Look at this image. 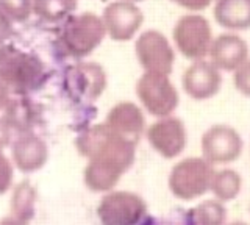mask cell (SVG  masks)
Here are the masks:
<instances>
[{
  "instance_id": "e0dca14e",
  "label": "cell",
  "mask_w": 250,
  "mask_h": 225,
  "mask_svg": "<svg viewBox=\"0 0 250 225\" xmlns=\"http://www.w3.org/2000/svg\"><path fill=\"white\" fill-rule=\"evenodd\" d=\"M0 11L11 20L23 22L33 14V0H0Z\"/></svg>"
},
{
  "instance_id": "9a60e30c",
  "label": "cell",
  "mask_w": 250,
  "mask_h": 225,
  "mask_svg": "<svg viewBox=\"0 0 250 225\" xmlns=\"http://www.w3.org/2000/svg\"><path fill=\"white\" fill-rule=\"evenodd\" d=\"M77 10V0H33V14L49 24L69 19Z\"/></svg>"
},
{
  "instance_id": "277c9868",
  "label": "cell",
  "mask_w": 250,
  "mask_h": 225,
  "mask_svg": "<svg viewBox=\"0 0 250 225\" xmlns=\"http://www.w3.org/2000/svg\"><path fill=\"white\" fill-rule=\"evenodd\" d=\"M214 169L203 158H188L172 169L169 186L182 200H192L209 191Z\"/></svg>"
},
{
  "instance_id": "ba28073f",
  "label": "cell",
  "mask_w": 250,
  "mask_h": 225,
  "mask_svg": "<svg viewBox=\"0 0 250 225\" xmlns=\"http://www.w3.org/2000/svg\"><path fill=\"white\" fill-rule=\"evenodd\" d=\"M106 35L114 41H128L138 33L144 22L141 8L128 0H114L108 3L102 14Z\"/></svg>"
},
{
  "instance_id": "8fae6325",
  "label": "cell",
  "mask_w": 250,
  "mask_h": 225,
  "mask_svg": "<svg viewBox=\"0 0 250 225\" xmlns=\"http://www.w3.org/2000/svg\"><path fill=\"white\" fill-rule=\"evenodd\" d=\"M148 141L164 158H174L183 152L186 145L185 123L177 118H161L148 128Z\"/></svg>"
},
{
  "instance_id": "8992f818",
  "label": "cell",
  "mask_w": 250,
  "mask_h": 225,
  "mask_svg": "<svg viewBox=\"0 0 250 225\" xmlns=\"http://www.w3.org/2000/svg\"><path fill=\"white\" fill-rule=\"evenodd\" d=\"M136 92L146 110L156 118H167L178 106V91L169 75L146 72L136 84Z\"/></svg>"
},
{
  "instance_id": "603a6c76",
  "label": "cell",
  "mask_w": 250,
  "mask_h": 225,
  "mask_svg": "<svg viewBox=\"0 0 250 225\" xmlns=\"http://www.w3.org/2000/svg\"><path fill=\"white\" fill-rule=\"evenodd\" d=\"M128 2H133V3H136V2H141V0H128Z\"/></svg>"
},
{
  "instance_id": "4fadbf2b",
  "label": "cell",
  "mask_w": 250,
  "mask_h": 225,
  "mask_svg": "<svg viewBox=\"0 0 250 225\" xmlns=\"http://www.w3.org/2000/svg\"><path fill=\"white\" fill-rule=\"evenodd\" d=\"M109 123L116 133H121L128 139H138L144 130V116L136 105L121 103L109 114Z\"/></svg>"
},
{
  "instance_id": "ffe728a7",
  "label": "cell",
  "mask_w": 250,
  "mask_h": 225,
  "mask_svg": "<svg viewBox=\"0 0 250 225\" xmlns=\"http://www.w3.org/2000/svg\"><path fill=\"white\" fill-rule=\"evenodd\" d=\"M13 35V20L0 11V44Z\"/></svg>"
},
{
  "instance_id": "ac0fdd59",
  "label": "cell",
  "mask_w": 250,
  "mask_h": 225,
  "mask_svg": "<svg viewBox=\"0 0 250 225\" xmlns=\"http://www.w3.org/2000/svg\"><path fill=\"white\" fill-rule=\"evenodd\" d=\"M231 74H233L231 80H233L234 89H236L241 96L250 99V58Z\"/></svg>"
},
{
  "instance_id": "7c38bea8",
  "label": "cell",
  "mask_w": 250,
  "mask_h": 225,
  "mask_svg": "<svg viewBox=\"0 0 250 225\" xmlns=\"http://www.w3.org/2000/svg\"><path fill=\"white\" fill-rule=\"evenodd\" d=\"M214 20L231 33L250 28V0H214Z\"/></svg>"
},
{
  "instance_id": "7a4b0ae2",
  "label": "cell",
  "mask_w": 250,
  "mask_h": 225,
  "mask_svg": "<svg viewBox=\"0 0 250 225\" xmlns=\"http://www.w3.org/2000/svg\"><path fill=\"white\" fill-rule=\"evenodd\" d=\"M172 38L177 50L192 61L205 60L214 40L209 20L199 13H188L180 18L172 30Z\"/></svg>"
},
{
  "instance_id": "44dd1931",
  "label": "cell",
  "mask_w": 250,
  "mask_h": 225,
  "mask_svg": "<svg viewBox=\"0 0 250 225\" xmlns=\"http://www.w3.org/2000/svg\"><path fill=\"white\" fill-rule=\"evenodd\" d=\"M6 102V86L3 84V82L0 80V106Z\"/></svg>"
},
{
  "instance_id": "5b68a950",
  "label": "cell",
  "mask_w": 250,
  "mask_h": 225,
  "mask_svg": "<svg viewBox=\"0 0 250 225\" xmlns=\"http://www.w3.org/2000/svg\"><path fill=\"white\" fill-rule=\"evenodd\" d=\"M244 141L239 131L227 123H214L202 136L203 160L211 166L230 164L241 158Z\"/></svg>"
},
{
  "instance_id": "5bb4252c",
  "label": "cell",
  "mask_w": 250,
  "mask_h": 225,
  "mask_svg": "<svg viewBox=\"0 0 250 225\" xmlns=\"http://www.w3.org/2000/svg\"><path fill=\"white\" fill-rule=\"evenodd\" d=\"M209 191L221 204H227L236 199L242 191V177L238 170L234 169H221L214 170L213 178H211Z\"/></svg>"
},
{
  "instance_id": "52a82bcc",
  "label": "cell",
  "mask_w": 250,
  "mask_h": 225,
  "mask_svg": "<svg viewBox=\"0 0 250 225\" xmlns=\"http://www.w3.org/2000/svg\"><path fill=\"white\" fill-rule=\"evenodd\" d=\"M136 57L146 72L169 75L175 53L169 40L158 30H147L136 41Z\"/></svg>"
},
{
  "instance_id": "7402d4cb",
  "label": "cell",
  "mask_w": 250,
  "mask_h": 225,
  "mask_svg": "<svg viewBox=\"0 0 250 225\" xmlns=\"http://www.w3.org/2000/svg\"><path fill=\"white\" fill-rule=\"evenodd\" d=\"M225 225H249V224H247V222H242V221H234V222L225 224Z\"/></svg>"
},
{
  "instance_id": "3957f363",
  "label": "cell",
  "mask_w": 250,
  "mask_h": 225,
  "mask_svg": "<svg viewBox=\"0 0 250 225\" xmlns=\"http://www.w3.org/2000/svg\"><path fill=\"white\" fill-rule=\"evenodd\" d=\"M44 67L33 55L14 47H0V80L16 91L36 88L42 80Z\"/></svg>"
},
{
  "instance_id": "6da1fadb",
  "label": "cell",
  "mask_w": 250,
  "mask_h": 225,
  "mask_svg": "<svg viewBox=\"0 0 250 225\" xmlns=\"http://www.w3.org/2000/svg\"><path fill=\"white\" fill-rule=\"evenodd\" d=\"M105 35L102 18L91 11H84L82 14H72L64 20L58 44L66 55L84 57L97 47Z\"/></svg>"
},
{
  "instance_id": "d6986e66",
  "label": "cell",
  "mask_w": 250,
  "mask_h": 225,
  "mask_svg": "<svg viewBox=\"0 0 250 225\" xmlns=\"http://www.w3.org/2000/svg\"><path fill=\"white\" fill-rule=\"evenodd\" d=\"M170 2L191 13H200L213 5L214 0H170Z\"/></svg>"
},
{
  "instance_id": "30bf717a",
  "label": "cell",
  "mask_w": 250,
  "mask_h": 225,
  "mask_svg": "<svg viewBox=\"0 0 250 225\" xmlns=\"http://www.w3.org/2000/svg\"><path fill=\"white\" fill-rule=\"evenodd\" d=\"M183 89L194 100H208L214 97L222 86L221 71L208 60L192 61L183 74Z\"/></svg>"
},
{
  "instance_id": "9c48e42d",
  "label": "cell",
  "mask_w": 250,
  "mask_h": 225,
  "mask_svg": "<svg viewBox=\"0 0 250 225\" xmlns=\"http://www.w3.org/2000/svg\"><path fill=\"white\" fill-rule=\"evenodd\" d=\"M208 57L209 63L221 72H234L250 58V49L247 41L239 36V33L225 32L213 40Z\"/></svg>"
},
{
  "instance_id": "2e32d148",
  "label": "cell",
  "mask_w": 250,
  "mask_h": 225,
  "mask_svg": "<svg viewBox=\"0 0 250 225\" xmlns=\"http://www.w3.org/2000/svg\"><path fill=\"white\" fill-rule=\"evenodd\" d=\"M227 209L225 205L213 200H205L189 211V225H225Z\"/></svg>"
}]
</instances>
